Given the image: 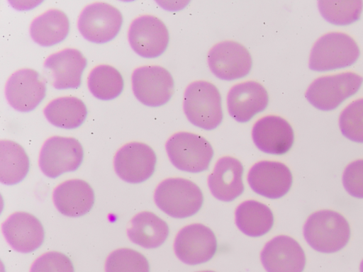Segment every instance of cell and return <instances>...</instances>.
Segmentation results:
<instances>
[{
  "label": "cell",
  "mask_w": 363,
  "mask_h": 272,
  "mask_svg": "<svg viewBox=\"0 0 363 272\" xmlns=\"http://www.w3.org/2000/svg\"><path fill=\"white\" fill-rule=\"evenodd\" d=\"M308 244L322 253H334L346 246L350 238V227L340 213L323 210L311 214L303 227Z\"/></svg>",
  "instance_id": "cell-1"
},
{
  "label": "cell",
  "mask_w": 363,
  "mask_h": 272,
  "mask_svg": "<svg viewBox=\"0 0 363 272\" xmlns=\"http://www.w3.org/2000/svg\"><path fill=\"white\" fill-rule=\"evenodd\" d=\"M183 106L187 119L200 128L211 130L222 122L221 95L211 82L203 80L191 82L185 90Z\"/></svg>",
  "instance_id": "cell-2"
},
{
  "label": "cell",
  "mask_w": 363,
  "mask_h": 272,
  "mask_svg": "<svg viewBox=\"0 0 363 272\" xmlns=\"http://www.w3.org/2000/svg\"><path fill=\"white\" fill-rule=\"evenodd\" d=\"M154 200L157 206L170 217L186 218L201 208L203 196L193 181L183 178H169L157 186Z\"/></svg>",
  "instance_id": "cell-3"
},
{
  "label": "cell",
  "mask_w": 363,
  "mask_h": 272,
  "mask_svg": "<svg viewBox=\"0 0 363 272\" xmlns=\"http://www.w3.org/2000/svg\"><path fill=\"white\" fill-rule=\"evenodd\" d=\"M359 55V47L352 37L341 32H331L315 42L308 65L316 72L338 69L353 64Z\"/></svg>",
  "instance_id": "cell-4"
},
{
  "label": "cell",
  "mask_w": 363,
  "mask_h": 272,
  "mask_svg": "<svg viewBox=\"0 0 363 272\" xmlns=\"http://www.w3.org/2000/svg\"><path fill=\"white\" fill-rule=\"evenodd\" d=\"M362 82L363 77L352 72L322 76L310 84L305 96L316 108L332 110L356 94Z\"/></svg>",
  "instance_id": "cell-5"
},
{
  "label": "cell",
  "mask_w": 363,
  "mask_h": 272,
  "mask_svg": "<svg viewBox=\"0 0 363 272\" xmlns=\"http://www.w3.org/2000/svg\"><path fill=\"white\" fill-rule=\"evenodd\" d=\"M170 162L177 169L191 173L206 170L213 156L210 142L203 137L188 132H179L166 142Z\"/></svg>",
  "instance_id": "cell-6"
},
{
  "label": "cell",
  "mask_w": 363,
  "mask_h": 272,
  "mask_svg": "<svg viewBox=\"0 0 363 272\" xmlns=\"http://www.w3.org/2000/svg\"><path fill=\"white\" fill-rule=\"evenodd\" d=\"M83 158V147L76 138L52 136L44 142L40 149L39 166L46 176L55 178L64 173L77 170Z\"/></svg>",
  "instance_id": "cell-7"
},
{
  "label": "cell",
  "mask_w": 363,
  "mask_h": 272,
  "mask_svg": "<svg viewBox=\"0 0 363 272\" xmlns=\"http://www.w3.org/2000/svg\"><path fill=\"white\" fill-rule=\"evenodd\" d=\"M131 79L135 96L145 106L158 107L164 105L174 94L173 77L161 66L147 65L136 68Z\"/></svg>",
  "instance_id": "cell-8"
},
{
  "label": "cell",
  "mask_w": 363,
  "mask_h": 272,
  "mask_svg": "<svg viewBox=\"0 0 363 272\" xmlns=\"http://www.w3.org/2000/svg\"><path fill=\"white\" fill-rule=\"evenodd\" d=\"M123 15L115 6L106 2H94L86 6L78 18V29L87 40L105 43L119 33Z\"/></svg>",
  "instance_id": "cell-9"
},
{
  "label": "cell",
  "mask_w": 363,
  "mask_h": 272,
  "mask_svg": "<svg viewBox=\"0 0 363 272\" xmlns=\"http://www.w3.org/2000/svg\"><path fill=\"white\" fill-rule=\"evenodd\" d=\"M208 64L218 78L233 81L247 75L252 66L250 52L240 43L225 40L213 45L208 53Z\"/></svg>",
  "instance_id": "cell-10"
},
{
  "label": "cell",
  "mask_w": 363,
  "mask_h": 272,
  "mask_svg": "<svg viewBox=\"0 0 363 272\" xmlns=\"http://www.w3.org/2000/svg\"><path fill=\"white\" fill-rule=\"evenodd\" d=\"M157 157L147 144L131 142L121 147L113 159L116 174L123 181L139 183L147 180L154 173Z\"/></svg>",
  "instance_id": "cell-11"
},
{
  "label": "cell",
  "mask_w": 363,
  "mask_h": 272,
  "mask_svg": "<svg viewBox=\"0 0 363 272\" xmlns=\"http://www.w3.org/2000/svg\"><path fill=\"white\" fill-rule=\"evenodd\" d=\"M174 250L184 264L197 265L212 259L217 250V239L209 227L200 223L191 224L179 232Z\"/></svg>",
  "instance_id": "cell-12"
},
{
  "label": "cell",
  "mask_w": 363,
  "mask_h": 272,
  "mask_svg": "<svg viewBox=\"0 0 363 272\" xmlns=\"http://www.w3.org/2000/svg\"><path fill=\"white\" fill-rule=\"evenodd\" d=\"M45 79L33 69H20L6 81L5 96L9 105L19 112L35 109L46 95Z\"/></svg>",
  "instance_id": "cell-13"
},
{
  "label": "cell",
  "mask_w": 363,
  "mask_h": 272,
  "mask_svg": "<svg viewBox=\"0 0 363 272\" xmlns=\"http://www.w3.org/2000/svg\"><path fill=\"white\" fill-rule=\"evenodd\" d=\"M128 40L131 48L142 57L156 58L166 50L169 35L162 20L155 16L143 15L132 21Z\"/></svg>",
  "instance_id": "cell-14"
},
{
  "label": "cell",
  "mask_w": 363,
  "mask_h": 272,
  "mask_svg": "<svg viewBox=\"0 0 363 272\" xmlns=\"http://www.w3.org/2000/svg\"><path fill=\"white\" fill-rule=\"evenodd\" d=\"M250 188L264 197L276 199L290 190L293 177L289 167L274 161H261L254 164L247 175Z\"/></svg>",
  "instance_id": "cell-15"
},
{
  "label": "cell",
  "mask_w": 363,
  "mask_h": 272,
  "mask_svg": "<svg viewBox=\"0 0 363 272\" xmlns=\"http://www.w3.org/2000/svg\"><path fill=\"white\" fill-rule=\"evenodd\" d=\"M260 257L267 272H302L306 265L303 249L297 241L286 235L268 242Z\"/></svg>",
  "instance_id": "cell-16"
},
{
  "label": "cell",
  "mask_w": 363,
  "mask_h": 272,
  "mask_svg": "<svg viewBox=\"0 0 363 272\" xmlns=\"http://www.w3.org/2000/svg\"><path fill=\"white\" fill-rule=\"evenodd\" d=\"M3 234L16 251L27 254L39 248L45 239L44 228L40 220L26 212L11 214L2 224Z\"/></svg>",
  "instance_id": "cell-17"
},
{
  "label": "cell",
  "mask_w": 363,
  "mask_h": 272,
  "mask_svg": "<svg viewBox=\"0 0 363 272\" xmlns=\"http://www.w3.org/2000/svg\"><path fill=\"white\" fill-rule=\"evenodd\" d=\"M252 136L259 150L276 155L289 152L294 141V130L289 122L274 115L259 119L252 128Z\"/></svg>",
  "instance_id": "cell-18"
},
{
  "label": "cell",
  "mask_w": 363,
  "mask_h": 272,
  "mask_svg": "<svg viewBox=\"0 0 363 272\" xmlns=\"http://www.w3.org/2000/svg\"><path fill=\"white\" fill-rule=\"evenodd\" d=\"M269 95L259 82L247 81L235 84L227 96L230 115L236 121L246 123L267 107Z\"/></svg>",
  "instance_id": "cell-19"
},
{
  "label": "cell",
  "mask_w": 363,
  "mask_h": 272,
  "mask_svg": "<svg viewBox=\"0 0 363 272\" xmlns=\"http://www.w3.org/2000/svg\"><path fill=\"white\" fill-rule=\"evenodd\" d=\"M87 60L77 49L65 48L50 55L44 68L51 76L57 89H76L81 85L82 76Z\"/></svg>",
  "instance_id": "cell-20"
},
{
  "label": "cell",
  "mask_w": 363,
  "mask_h": 272,
  "mask_svg": "<svg viewBox=\"0 0 363 272\" xmlns=\"http://www.w3.org/2000/svg\"><path fill=\"white\" fill-rule=\"evenodd\" d=\"M53 203L62 215L77 217L89 212L95 197L91 186L82 179L67 180L59 184L53 191Z\"/></svg>",
  "instance_id": "cell-21"
},
{
  "label": "cell",
  "mask_w": 363,
  "mask_h": 272,
  "mask_svg": "<svg viewBox=\"0 0 363 272\" xmlns=\"http://www.w3.org/2000/svg\"><path fill=\"white\" fill-rule=\"evenodd\" d=\"M242 163L232 157H223L216 162L213 171L208 177V185L217 199L230 202L244 191Z\"/></svg>",
  "instance_id": "cell-22"
},
{
  "label": "cell",
  "mask_w": 363,
  "mask_h": 272,
  "mask_svg": "<svg viewBox=\"0 0 363 272\" xmlns=\"http://www.w3.org/2000/svg\"><path fill=\"white\" fill-rule=\"evenodd\" d=\"M169 232L167 222L149 211L135 215L127 229L130 241L146 249L161 246L167 239Z\"/></svg>",
  "instance_id": "cell-23"
},
{
  "label": "cell",
  "mask_w": 363,
  "mask_h": 272,
  "mask_svg": "<svg viewBox=\"0 0 363 272\" xmlns=\"http://www.w3.org/2000/svg\"><path fill=\"white\" fill-rule=\"evenodd\" d=\"M69 32V21L65 12L49 9L33 20L30 35L37 44L43 47L56 45L64 40Z\"/></svg>",
  "instance_id": "cell-24"
},
{
  "label": "cell",
  "mask_w": 363,
  "mask_h": 272,
  "mask_svg": "<svg viewBox=\"0 0 363 272\" xmlns=\"http://www.w3.org/2000/svg\"><path fill=\"white\" fill-rule=\"evenodd\" d=\"M235 223L245 234L257 237L267 233L274 225L270 208L257 200H246L235 210Z\"/></svg>",
  "instance_id": "cell-25"
},
{
  "label": "cell",
  "mask_w": 363,
  "mask_h": 272,
  "mask_svg": "<svg viewBox=\"0 0 363 272\" xmlns=\"http://www.w3.org/2000/svg\"><path fill=\"white\" fill-rule=\"evenodd\" d=\"M43 113L52 125L64 129H74L86 120L87 108L77 97L62 96L49 102Z\"/></svg>",
  "instance_id": "cell-26"
},
{
  "label": "cell",
  "mask_w": 363,
  "mask_h": 272,
  "mask_svg": "<svg viewBox=\"0 0 363 272\" xmlns=\"http://www.w3.org/2000/svg\"><path fill=\"white\" fill-rule=\"evenodd\" d=\"M30 167L29 158L18 143L9 140L0 142V181L15 185L24 179Z\"/></svg>",
  "instance_id": "cell-27"
},
{
  "label": "cell",
  "mask_w": 363,
  "mask_h": 272,
  "mask_svg": "<svg viewBox=\"0 0 363 272\" xmlns=\"http://www.w3.org/2000/svg\"><path fill=\"white\" fill-rule=\"evenodd\" d=\"M87 84L91 94L104 101L118 97L124 87L121 74L108 64H100L93 68L89 74Z\"/></svg>",
  "instance_id": "cell-28"
},
{
  "label": "cell",
  "mask_w": 363,
  "mask_h": 272,
  "mask_svg": "<svg viewBox=\"0 0 363 272\" xmlns=\"http://www.w3.org/2000/svg\"><path fill=\"white\" fill-rule=\"evenodd\" d=\"M318 9L329 23L345 26L357 21L361 16L362 1H319Z\"/></svg>",
  "instance_id": "cell-29"
},
{
  "label": "cell",
  "mask_w": 363,
  "mask_h": 272,
  "mask_svg": "<svg viewBox=\"0 0 363 272\" xmlns=\"http://www.w3.org/2000/svg\"><path fill=\"white\" fill-rule=\"evenodd\" d=\"M106 272H150L146 257L130 248H121L111 252L105 264Z\"/></svg>",
  "instance_id": "cell-30"
},
{
  "label": "cell",
  "mask_w": 363,
  "mask_h": 272,
  "mask_svg": "<svg viewBox=\"0 0 363 272\" xmlns=\"http://www.w3.org/2000/svg\"><path fill=\"white\" fill-rule=\"evenodd\" d=\"M339 125L347 139L363 143V98L352 101L342 110Z\"/></svg>",
  "instance_id": "cell-31"
},
{
  "label": "cell",
  "mask_w": 363,
  "mask_h": 272,
  "mask_svg": "<svg viewBox=\"0 0 363 272\" xmlns=\"http://www.w3.org/2000/svg\"><path fill=\"white\" fill-rule=\"evenodd\" d=\"M30 272H74L69 258L58 251H48L33 262Z\"/></svg>",
  "instance_id": "cell-32"
},
{
  "label": "cell",
  "mask_w": 363,
  "mask_h": 272,
  "mask_svg": "<svg viewBox=\"0 0 363 272\" xmlns=\"http://www.w3.org/2000/svg\"><path fill=\"white\" fill-rule=\"evenodd\" d=\"M342 183L350 195L363 198V159L347 165L342 175Z\"/></svg>",
  "instance_id": "cell-33"
},
{
  "label": "cell",
  "mask_w": 363,
  "mask_h": 272,
  "mask_svg": "<svg viewBox=\"0 0 363 272\" xmlns=\"http://www.w3.org/2000/svg\"><path fill=\"white\" fill-rule=\"evenodd\" d=\"M359 270H360V272H363V260L362 261V262L360 264Z\"/></svg>",
  "instance_id": "cell-34"
},
{
  "label": "cell",
  "mask_w": 363,
  "mask_h": 272,
  "mask_svg": "<svg viewBox=\"0 0 363 272\" xmlns=\"http://www.w3.org/2000/svg\"><path fill=\"white\" fill-rule=\"evenodd\" d=\"M198 272H215L213 271H198Z\"/></svg>",
  "instance_id": "cell-35"
}]
</instances>
